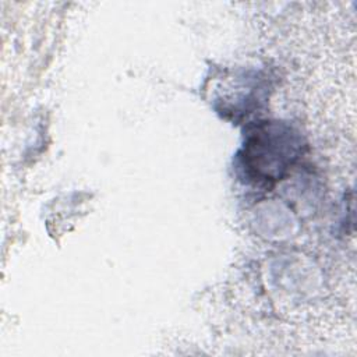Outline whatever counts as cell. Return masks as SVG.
I'll use <instances>...</instances> for the list:
<instances>
[{
    "label": "cell",
    "mask_w": 357,
    "mask_h": 357,
    "mask_svg": "<svg viewBox=\"0 0 357 357\" xmlns=\"http://www.w3.org/2000/svg\"><path fill=\"white\" fill-rule=\"evenodd\" d=\"M301 134L283 121H259L252 126L237 155L244 178L261 187L282 180L304 153Z\"/></svg>",
    "instance_id": "1"
}]
</instances>
